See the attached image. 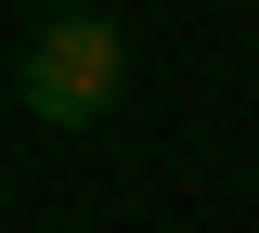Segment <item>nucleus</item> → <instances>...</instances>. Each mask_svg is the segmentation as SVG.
I'll use <instances>...</instances> for the list:
<instances>
[{
    "label": "nucleus",
    "mask_w": 259,
    "mask_h": 233,
    "mask_svg": "<svg viewBox=\"0 0 259 233\" xmlns=\"http://www.w3.org/2000/svg\"><path fill=\"white\" fill-rule=\"evenodd\" d=\"M13 91H26L39 130H104L117 91H130V26H104L91 0H78V13H39L26 52H13Z\"/></svg>",
    "instance_id": "f257e3e1"
},
{
    "label": "nucleus",
    "mask_w": 259,
    "mask_h": 233,
    "mask_svg": "<svg viewBox=\"0 0 259 233\" xmlns=\"http://www.w3.org/2000/svg\"><path fill=\"white\" fill-rule=\"evenodd\" d=\"M39 13H78V0H39Z\"/></svg>",
    "instance_id": "f03ea898"
}]
</instances>
